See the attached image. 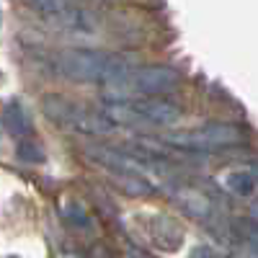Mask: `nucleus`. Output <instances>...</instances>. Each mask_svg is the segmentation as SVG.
I'll use <instances>...</instances> for the list:
<instances>
[{"label": "nucleus", "instance_id": "1a4fd4ad", "mask_svg": "<svg viewBox=\"0 0 258 258\" xmlns=\"http://www.w3.org/2000/svg\"><path fill=\"white\" fill-rule=\"evenodd\" d=\"M18 158L26 160V163H41L44 160V153L36 142H21L18 145Z\"/></svg>", "mask_w": 258, "mask_h": 258}, {"label": "nucleus", "instance_id": "39448f33", "mask_svg": "<svg viewBox=\"0 0 258 258\" xmlns=\"http://www.w3.org/2000/svg\"><path fill=\"white\" fill-rule=\"evenodd\" d=\"M165 147L186 150V153H207L217 147H232L245 142V132L238 124H204L197 129H183V132H168L160 140Z\"/></svg>", "mask_w": 258, "mask_h": 258}, {"label": "nucleus", "instance_id": "f03ea898", "mask_svg": "<svg viewBox=\"0 0 258 258\" xmlns=\"http://www.w3.org/2000/svg\"><path fill=\"white\" fill-rule=\"evenodd\" d=\"M178 83H181V73L170 68V64H140V68H129L114 85L106 88V93H109V101L155 98L176 91Z\"/></svg>", "mask_w": 258, "mask_h": 258}, {"label": "nucleus", "instance_id": "20e7f679", "mask_svg": "<svg viewBox=\"0 0 258 258\" xmlns=\"http://www.w3.org/2000/svg\"><path fill=\"white\" fill-rule=\"evenodd\" d=\"M41 111L57 126L70 129V132H78V135L106 137V135L116 132V124L103 111H93L88 106H80L64 96H44L41 98Z\"/></svg>", "mask_w": 258, "mask_h": 258}, {"label": "nucleus", "instance_id": "9b49d317", "mask_svg": "<svg viewBox=\"0 0 258 258\" xmlns=\"http://www.w3.org/2000/svg\"><path fill=\"white\" fill-rule=\"evenodd\" d=\"M250 214H253V217H255V220H258V202H255V204H253V209H250Z\"/></svg>", "mask_w": 258, "mask_h": 258}, {"label": "nucleus", "instance_id": "f8f14e48", "mask_svg": "<svg viewBox=\"0 0 258 258\" xmlns=\"http://www.w3.org/2000/svg\"><path fill=\"white\" fill-rule=\"evenodd\" d=\"M8 258H18V255H8Z\"/></svg>", "mask_w": 258, "mask_h": 258}, {"label": "nucleus", "instance_id": "0eeeda50", "mask_svg": "<svg viewBox=\"0 0 258 258\" xmlns=\"http://www.w3.org/2000/svg\"><path fill=\"white\" fill-rule=\"evenodd\" d=\"M225 186L232 194H238V197H248V194H253V188H255V178H253V173H248V170H235V173H230L225 178Z\"/></svg>", "mask_w": 258, "mask_h": 258}, {"label": "nucleus", "instance_id": "f257e3e1", "mask_svg": "<svg viewBox=\"0 0 258 258\" xmlns=\"http://www.w3.org/2000/svg\"><path fill=\"white\" fill-rule=\"evenodd\" d=\"M54 68L62 78L75 83H96L109 88L129 68H135L129 57L103 49H64L54 57Z\"/></svg>", "mask_w": 258, "mask_h": 258}, {"label": "nucleus", "instance_id": "6e6552de", "mask_svg": "<svg viewBox=\"0 0 258 258\" xmlns=\"http://www.w3.org/2000/svg\"><path fill=\"white\" fill-rule=\"evenodd\" d=\"M29 3H31L34 11H39L41 16H47V18H59V16H64L73 8L70 0H29Z\"/></svg>", "mask_w": 258, "mask_h": 258}, {"label": "nucleus", "instance_id": "7ed1b4c3", "mask_svg": "<svg viewBox=\"0 0 258 258\" xmlns=\"http://www.w3.org/2000/svg\"><path fill=\"white\" fill-rule=\"evenodd\" d=\"M116 126H173L181 119V106L163 96L155 98H124L109 101L101 109Z\"/></svg>", "mask_w": 258, "mask_h": 258}, {"label": "nucleus", "instance_id": "9d476101", "mask_svg": "<svg viewBox=\"0 0 258 258\" xmlns=\"http://www.w3.org/2000/svg\"><path fill=\"white\" fill-rule=\"evenodd\" d=\"M238 258H258V248H240L238 250Z\"/></svg>", "mask_w": 258, "mask_h": 258}, {"label": "nucleus", "instance_id": "423d86ee", "mask_svg": "<svg viewBox=\"0 0 258 258\" xmlns=\"http://www.w3.org/2000/svg\"><path fill=\"white\" fill-rule=\"evenodd\" d=\"M3 126L8 129L11 135H16V137L29 135L31 121H29V116H26V111H24V106L16 103V101H11V103L6 106V111H3Z\"/></svg>", "mask_w": 258, "mask_h": 258}]
</instances>
